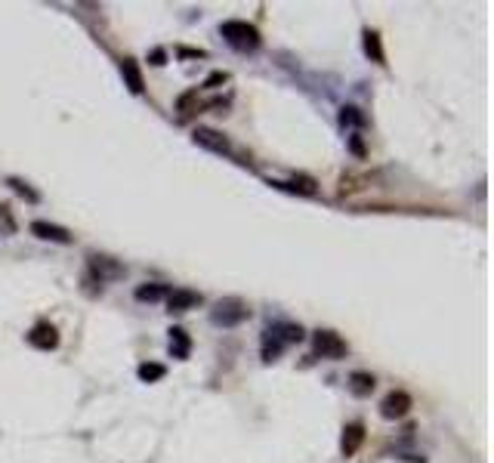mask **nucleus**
Wrapping results in <instances>:
<instances>
[{"instance_id":"f257e3e1","label":"nucleus","mask_w":494,"mask_h":463,"mask_svg":"<svg viewBox=\"0 0 494 463\" xmlns=\"http://www.w3.org/2000/svg\"><path fill=\"white\" fill-rule=\"evenodd\" d=\"M303 340V328L300 324H290V321H275L266 328V334H263V359L266 362H272V359H278V352L285 346L290 343H300Z\"/></svg>"},{"instance_id":"f03ea898","label":"nucleus","mask_w":494,"mask_h":463,"mask_svg":"<svg viewBox=\"0 0 494 463\" xmlns=\"http://www.w3.org/2000/svg\"><path fill=\"white\" fill-rule=\"evenodd\" d=\"M220 35L226 37V44L238 53H254L257 47H260V31H257L254 25H247V22H238V19L223 22Z\"/></svg>"},{"instance_id":"7ed1b4c3","label":"nucleus","mask_w":494,"mask_h":463,"mask_svg":"<svg viewBox=\"0 0 494 463\" xmlns=\"http://www.w3.org/2000/svg\"><path fill=\"white\" fill-rule=\"evenodd\" d=\"M247 315H250L247 303H241L238 297H226V300H220V303L214 306L210 319H214L216 324H223V328H238V324L245 321Z\"/></svg>"},{"instance_id":"20e7f679","label":"nucleus","mask_w":494,"mask_h":463,"mask_svg":"<svg viewBox=\"0 0 494 463\" xmlns=\"http://www.w3.org/2000/svg\"><path fill=\"white\" fill-rule=\"evenodd\" d=\"M346 340L337 334V331H315V352L321 359H343L346 355Z\"/></svg>"},{"instance_id":"39448f33","label":"nucleus","mask_w":494,"mask_h":463,"mask_svg":"<svg viewBox=\"0 0 494 463\" xmlns=\"http://www.w3.org/2000/svg\"><path fill=\"white\" fill-rule=\"evenodd\" d=\"M195 142L201 145V149H207V152H214V154H229V140H226L223 133H216V130H210V127H198L195 133Z\"/></svg>"},{"instance_id":"423d86ee","label":"nucleus","mask_w":494,"mask_h":463,"mask_svg":"<svg viewBox=\"0 0 494 463\" xmlns=\"http://www.w3.org/2000/svg\"><path fill=\"white\" fill-rule=\"evenodd\" d=\"M28 343L35 349H56L59 346V331H56L50 321H37L28 334Z\"/></svg>"},{"instance_id":"0eeeda50","label":"nucleus","mask_w":494,"mask_h":463,"mask_svg":"<svg viewBox=\"0 0 494 463\" xmlns=\"http://www.w3.org/2000/svg\"><path fill=\"white\" fill-rule=\"evenodd\" d=\"M90 275L93 278H99L102 281H109V278H121L124 275V266L118 263V259H111V257H90Z\"/></svg>"},{"instance_id":"6e6552de","label":"nucleus","mask_w":494,"mask_h":463,"mask_svg":"<svg viewBox=\"0 0 494 463\" xmlns=\"http://www.w3.org/2000/svg\"><path fill=\"white\" fill-rule=\"evenodd\" d=\"M411 411V395L408 393H390L383 402H380V414L386 420H399Z\"/></svg>"},{"instance_id":"1a4fd4ad","label":"nucleus","mask_w":494,"mask_h":463,"mask_svg":"<svg viewBox=\"0 0 494 463\" xmlns=\"http://www.w3.org/2000/svg\"><path fill=\"white\" fill-rule=\"evenodd\" d=\"M198 303H201V294H195V290H189V288H173L167 294L170 312H189V309H195Z\"/></svg>"},{"instance_id":"9d476101","label":"nucleus","mask_w":494,"mask_h":463,"mask_svg":"<svg viewBox=\"0 0 494 463\" xmlns=\"http://www.w3.org/2000/svg\"><path fill=\"white\" fill-rule=\"evenodd\" d=\"M31 232H35L37 238H44V241H56V245H68V241H71V232L68 229L53 226V223H44V219L31 223Z\"/></svg>"},{"instance_id":"9b49d317","label":"nucleus","mask_w":494,"mask_h":463,"mask_svg":"<svg viewBox=\"0 0 494 463\" xmlns=\"http://www.w3.org/2000/svg\"><path fill=\"white\" fill-rule=\"evenodd\" d=\"M121 75H124V80H127V87H130L133 93H142V90H145L142 71H140V65H136L133 59H121Z\"/></svg>"},{"instance_id":"f8f14e48","label":"nucleus","mask_w":494,"mask_h":463,"mask_svg":"<svg viewBox=\"0 0 494 463\" xmlns=\"http://www.w3.org/2000/svg\"><path fill=\"white\" fill-rule=\"evenodd\" d=\"M170 284H140L136 288V300L140 303H158V300H167V294H170Z\"/></svg>"},{"instance_id":"ddd939ff","label":"nucleus","mask_w":494,"mask_h":463,"mask_svg":"<svg viewBox=\"0 0 494 463\" xmlns=\"http://www.w3.org/2000/svg\"><path fill=\"white\" fill-rule=\"evenodd\" d=\"M362 442H364V426L362 424H350L343 429V454L346 457H352Z\"/></svg>"},{"instance_id":"4468645a","label":"nucleus","mask_w":494,"mask_h":463,"mask_svg":"<svg viewBox=\"0 0 494 463\" xmlns=\"http://www.w3.org/2000/svg\"><path fill=\"white\" fill-rule=\"evenodd\" d=\"M189 346H192V340H189V334H185L183 328L170 331V352H173L176 359H185V355H189Z\"/></svg>"},{"instance_id":"2eb2a0df","label":"nucleus","mask_w":494,"mask_h":463,"mask_svg":"<svg viewBox=\"0 0 494 463\" xmlns=\"http://www.w3.org/2000/svg\"><path fill=\"white\" fill-rule=\"evenodd\" d=\"M350 389L355 395H371L374 393V377L364 371H355V374H350Z\"/></svg>"},{"instance_id":"dca6fc26","label":"nucleus","mask_w":494,"mask_h":463,"mask_svg":"<svg viewBox=\"0 0 494 463\" xmlns=\"http://www.w3.org/2000/svg\"><path fill=\"white\" fill-rule=\"evenodd\" d=\"M275 185H285V189L300 192V195H315V180H312V176H294L290 183H275Z\"/></svg>"},{"instance_id":"f3484780","label":"nucleus","mask_w":494,"mask_h":463,"mask_svg":"<svg viewBox=\"0 0 494 463\" xmlns=\"http://www.w3.org/2000/svg\"><path fill=\"white\" fill-rule=\"evenodd\" d=\"M364 53L374 56V62H380V65L386 62L383 59V50H380V37L374 35V31H364Z\"/></svg>"},{"instance_id":"a211bd4d","label":"nucleus","mask_w":494,"mask_h":463,"mask_svg":"<svg viewBox=\"0 0 494 463\" xmlns=\"http://www.w3.org/2000/svg\"><path fill=\"white\" fill-rule=\"evenodd\" d=\"M176 111H183V115H189V111H198V90L183 93L180 99H176Z\"/></svg>"},{"instance_id":"6ab92c4d","label":"nucleus","mask_w":494,"mask_h":463,"mask_svg":"<svg viewBox=\"0 0 494 463\" xmlns=\"http://www.w3.org/2000/svg\"><path fill=\"white\" fill-rule=\"evenodd\" d=\"M164 364H140V380H145V383H152V380H161L164 377Z\"/></svg>"},{"instance_id":"aec40b11","label":"nucleus","mask_w":494,"mask_h":463,"mask_svg":"<svg viewBox=\"0 0 494 463\" xmlns=\"http://www.w3.org/2000/svg\"><path fill=\"white\" fill-rule=\"evenodd\" d=\"M340 124H364V115H362V111L359 109H352V105H346V109L343 111H340Z\"/></svg>"},{"instance_id":"412c9836","label":"nucleus","mask_w":494,"mask_h":463,"mask_svg":"<svg viewBox=\"0 0 494 463\" xmlns=\"http://www.w3.org/2000/svg\"><path fill=\"white\" fill-rule=\"evenodd\" d=\"M10 185H13V189H16V192H19V195H25V198H28V201H37V195H35V192H31V189H28V185H25V183H19V180H10Z\"/></svg>"}]
</instances>
